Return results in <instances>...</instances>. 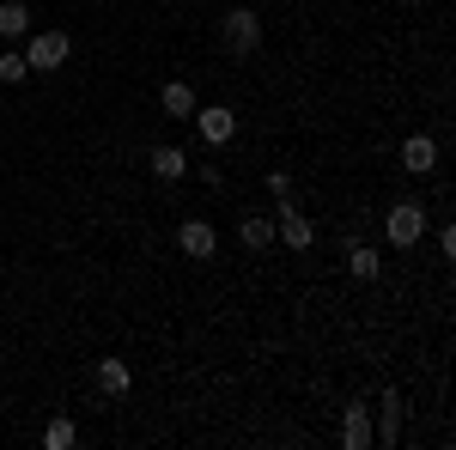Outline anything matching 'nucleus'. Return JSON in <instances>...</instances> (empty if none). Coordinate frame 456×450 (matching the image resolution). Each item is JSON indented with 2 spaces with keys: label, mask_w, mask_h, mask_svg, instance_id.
Segmentation results:
<instances>
[{
  "label": "nucleus",
  "mask_w": 456,
  "mask_h": 450,
  "mask_svg": "<svg viewBox=\"0 0 456 450\" xmlns=\"http://www.w3.org/2000/svg\"><path fill=\"white\" fill-rule=\"evenodd\" d=\"M341 445H347V450L371 445V408H365V402H353L347 414H341Z\"/></svg>",
  "instance_id": "nucleus-9"
},
{
  "label": "nucleus",
  "mask_w": 456,
  "mask_h": 450,
  "mask_svg": "<svg viewBox=\"0 0 456 450\" xmlns=\"http://www.w3.org/2000/svg\"><path fill=\"white\" fill-rule=\"evenodd\" d=\"M238 243H244V250H268V243H274V219H268V213H249L244 225H238Z\"/></svg>",
  "instance_id": "nucleus-13"
},
{
  "label": "nucleus",
  "mask_w": 456,
  "mask_h": 450,
  "mask_svg": "<svg viewBox=\"0 0 456 450\" xmlns=\"http://www.w3.org/2000/svg\"><path fill=\"white\" fill-rule=\"evenodd\" d=\"M176 250H183L189 262H208L213 250H219V232H213L208 219H183V225H176Z\"/></svg>",
  "instance_id": "nucleus-4"
},
{
  "label": "nucleus",
  "mask_w": 456,
  "mask_h": 450,
  "mask_svg": "<svg viewBox=\"0 0 456 450\" xmlns=\"http://www.w3.org/2000/svg\"><path fill=\"white\" fill-rule=\"evenodd\" d=\"M159 104H165V116H195V86L189 79H165Z\"/></svg>",
  "instance_id": "nucleus-11"
},
{
  "label": "nucleus",
  "mask_w": 456,
  "mask_h": 450,
  "mask_svg": "<svg viewBox=\"0 0 456 450\" xmlns=\"http://www.w3.org/2000/svg\"><path fill=\"white\" fill-rule=\"evenodd\" d=\"M281 243H286V250H311V243H316V225L292 208V201H281Z\"/></svg>",
  "instance_id": "nucleus-8"
},
{
  "label": "nucleus",
  "mask_w": 456,
  "mask_h": 450,
  "mask_svg": "<svg viewBox=\"0 0 456 450\" xmlns=\"http://www.w3.org/2000/svg\"><path fill=\"white\" fill-rule=\"evenodd\" d=\"M146 171L159 176V183H183V176H189V152L165 140V146H152V152H146Z\"/></svg>",
  "instance_id": "nucleus-6"
},
{
  "label": "nucleus",
  "mask_w": 456,
  "mask_h": 450,
  "mask_svg": "<svg viewBox=\"0 0 456 450\" xmlns=\"http://www.w3.org/2000/svg\"><path fill=\"white\" fill-rule=\"evenodd\" d=\"M73 438H79V432H73V420H49V432H43V445H49V450H68Z\"/></svg>",
  "instance_id": "nucleus-17"
},
{
  "label": "nucleus",
  "mask_w": 456,
  "mask_h": 450,
  "mask_svg": "<svg viewBox=\"0 0 456 450\" xmlns=\"http://www.w3.org/2000/svg\"><path fill=\"white\" fill-rule=\"evenodd\" d=\"M219 43H225L232 55H249V49L262 43V19H256L249 6H232V12H225V25H219Z\"/></svg>",
  "instance_id": "nucleus-2"
},
{
  "label": "nucleus",
  "mask_w": 456,
  "mask_h": 450,
  "mask_svg": "<svg viewBox=\"0 0 456 450\" xmlns=\"http://www.w3.org/2000/svg\"><path fill=\"white\" fill-rule=\"evenodd\" d=\"M384 232H389V243H395V250H414V243H420V232H426V208H420V201H395V208H389V219H384Z\"/></svg>",
  "instance_id": "nucleus-3"
},
{
  "label": "nucleus",
  "mask_w": 456,
  "mask_h": 450,
  "mask_svg": "<svg viewBox=\"0 0 456 450\" xmlns=\"http://www.w3.org/2000/svg\"><path fill=\"white\" fill-rule=\"evenodd\" d=\"M378 438H384V445L402 438V396H395V389H384V426H378Z\"/></svg>",
  "instance_id": "nucleus-15"
},
{
  "label": "nucleus",
  "mask_w": 456,
  "mask_h": 450,
  "mask_svg": "<svg viewBox=\"0 0 456 450\" xmlns=\"http://www.w3.org/2000/svg\"><path fill=\"white\" fill-rule=\"evenodd\" d=\"M19 79H31V61H25V49H6L0 55V86H19Z\"/></svg>",
  "instance_id": "nucleus-16"
},
{
  "label": "nucleus",
  "mask_w": 456,
  "mask_h": 450,
  "mask_svg": "<svg viewBox=\"0 0 456 450\" xmlns=\"http://www.w3.org/2000/svg\"><path fill=\"white\" fill-rule=\"evenodd\" d=\"M268 195H274V201H292V176H286V171H268Z\"/></svg>",
  "instance_id": "nucleus-18"
},
{
  "label": "nucleus",
  "mask_w": 456,
  "mask_h": 450,
  "mask_svg": "<svg viewBox=\"0 0 456 450\" xmlns=\"http://www.w3.org/2000/svg\"><path fill=\"white\" fill-rule=\"evenodd\" d=\"M128 383H134V372L122 359H98V389L104 396H128Z\"/></svg>",
  "instance_id": "nucleus-14"
},
{
  "label": "nucleus",
  "mask_w": 456,
  "mask_h": 450,
  "mask_svg": "<svg viewBox=\"0 0 456 450\" xmlns=\"http://www.w3.org/2000/svg\"><path fill=\"white\" fill-rule=\"evenodd\" d=\"M378 268H384V262H378V250H371V243H359V238H347V274L353 280H378Z\"/></svg>",
  "instance_id": "nucleus-12"
},
{
  "label": "nucleus",
  "mask_w": 456,
  "mask_h": 450,
  "mask_svg": "<svg viewBox=\"0 0 456 450\" xmlns=\"http://www.w3.org/2000/svg\"><path fill=\"white\" fill-rule=\"evenodd\" d=\"M402 171H414V176L438 171V140L432 135H408L402 140Z\"/></svg>",
  "instance_id": "nucleus-7"
},
{
  "label": "nucleus",
  "mask_w": 456,
  "mask_h": 450,
  "mask_svg": "<svg viewBox=\"0 0 456 450\" xmlns=\"http://www.w3.org/2000/svg\"><path fill=\"white\" fill-rule=\"evenodd\" d=\"M195 128H201V140H208V146H225V140L238 135V110H225V104L201 110V104H195Z\"/></svg>",
  "instance_id": "nucleus-5"
},
{
  "label": "nucleus",
  "mask_w": 456,
  "mask_h": 450,
  "mask_svg": "<svg viewBox=\"0 0 456 450\" xmlns=\"http://www.w3.org/2000/svg\"><path fill=\"white\" fill-rule=\"evenodd\" d=\"M68 55H73V37H68V31H31V49H25L31 73H55V68H68Z\"/></svg>",
  "instance_id": "nucleus-1"
},
{
  "label": "nucleus",
  "mask_w": 456,
  "mask_h": 450,
  "mask_svg": "<svg viewBox=\"0 0 456 450\" xmlns=\"http://www.w3.org/2000/svg\"><path fill=\"white\" fill-rule=\"evenodd\" d=\"M0 37H6V43L31 37V6H25V0H0Z\"/></svg>",
  "instance_id": "nucleus-10"
}]
</instances>
